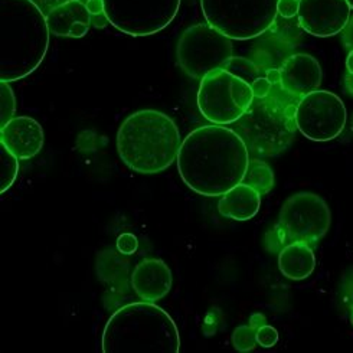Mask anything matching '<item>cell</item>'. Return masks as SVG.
I'll use <instances>...</instances> for the list:
<instances>
[{"mask_svg":"<svg viewBox=\"0 0 353 353\" xmlns=\"http://www.w3.org/2000/svg\"><path fill=\"white\" fill-rule=\"evenodd\" d=\"M74 2H77V0H74Z\"/></svg>","mask_w":353,"mask_h":353,"instance_id":"obj_35","label":"cell"},{"mask_svg":"<svg viewBox=\"0 0 353 353\" xmlns=\"http://www.w3.org/2000/svg\"><path fill=\"white\" fill-rule=\"evenodd\" d=\"M50 34L46 16L34 0H0V81H19L38 70Z\"/></svg>","mask_w":353,"mask_h":353,"instance_id":"obj_2","label":"cell"},{"mask_svg":"<svg viewBox=\"0 0 353 353\" xmlns=\"http://www.w3.org/2000/svg\"><path fill=\"white\" fill-rule=\"evenodd\" d=\"M347 113L339 95L326 90H316L300 99L296 124L300 133L312 141H330L346 125Z\"/></svg>","mask_w":353,"mask_h":353,"instance_id":"obj_10","label":"cell"},{"mask_svg":"<svg viewBox=\"0 0 353 353\" xmlns=\"http://www.w3.org/2000/svg\"><path fill=\"white\" fill-rule=\"evenodd\" d=\"M251 88H252L255 99L264 100V99L268 97V94L271 92L272 84L268 81L265 77H260V78H256L255 81L251 84Z\"/></svg>","mask_w":353,"mask_h":353,"instance_id":"obj_25","label":"cell"},{"mask_svg":"<svg viewBox=\"0 0 353 353\" xmlns=\"http://www.w3.org/2000/svg\"><path fill=\"white\" fill-rule=\"evenodd\" d=\"M332 225V212L326 201L313 192H297L283 203L279 221L265 238L268 251H280L292 243L317 247Z\"/></svg>","mask_w":353,"mask_h":353,"instance_id":"obj_5","label":"cell"},{"mask_svg":"<svg viewBox=\"0 0 353 353\" xmlns=\"http://www.w3.org/2000/svg\"><path fill=\"white\" fill-rule=\"evenodd\" d=\"M265 78L272 85H277L281 83V71L277 68H270L265 71Z\"/></svg>","mask_w":353,"mask_h":353,"instance_id":"obj_28","label":"cell"},{"mask_svg":"<svg viewBox=\"0 0 353 353\" xmlns=\"http://www.w3.org/2000/svg\"><path fill=\"white\" fill-rule=\"evenodd\" d=\"M232 39L210 23L189 26L179 38L176 58L181 68L195 79L223 68L232 58Z\"/></svg>","mask_w":353,"mask_h":353,"instance_id":"obj_8","label":"cell"},{"mask_svg":"<svg viewBox=\"0 0 353 353\" xmlns=\"http://www.w3.org/2000/svg\"><path fill=\"white\" fill-rule=\"evenodd\" d=\"M243 182L254 188L263 198L274 188V173H272V169L265 162H261V160H250L248 170Z\"/></svg>","mask_w":353,"mask_h":353,"instance_id":"obj_18","label":"cell"},{"mask_svg":"<svg viewBox=\"0 0 353 353\" xmlns=\"http://www.w3.org/2000/svg\"><path fill=\"white\" fill-rule=\"evenodd\" d=\"M206 23L231 39L260 37L279 14V0H201Z\"/></svg>","mask_w":353,"mask_h":353,"instance_id":"obj_6","label":"cell"},{"mask_svg":"<svg viewBox=\"0 0 353 353\" xmlns=\"http://www.w3.org/2000/svg\"><path fill=\"white\" fill-rule=\"evenodd\" d=\"M110 23L125 35L150 37L168 28L182 0H103Z\"/></svg>","mask_w":353,"mask_h":353,"instance_id":"obj_9","label":"cell"},{"mask_svg":"<svg viewBox=\"0 0 353 353\" xmlns=\"http://www.w3.org/2000/svg\"><path fill=\"white\" fill-rule=\"evenodd\" d=\"M314 248L309 244L297 243L287 244L279 251V268L281 274L293 281L309 279L316 268Z\"/></svg>","mask_w":353,"mask_h":353,"instance_id":"obj_17","label":"cell"},{"mask_svg":"<svg viewBox=\"0 0 353 353\" xmlns=\"http://www.w3.org/2000/svg\"><path fill=\"white\" fill-rule=\"evenodd\" d=\"M104 353H179L181 334L174 320L150 301L130 303L107 320Z\"/></svg>","mask_w":353,"mask_h":353,"instance_id":"obj_4","label":"cell"},{"mask_svg":"<svg viewBox=\"0 0 353 353\" xmlns=\"http://www.w3.org/2000/svg\"><path fill=\"white\" fill-rule=\"evenodd\" d=\"M300 0H279V13L285 19L294 18L299 13Z\"/></svg>","mask_w":353,"mask_h":353,"instance_id":"obj_26","label":"cell"},{"mask_svg":"<svg viewBox=\"0 0 353 353\" xmlns=\"http://www.w3.org/2000/svg\"><path fill=\"white\" fill-rule=\"evenodd\" d=\"M350 12L347 0H300L297 16L309 35L329 38L345 30Z\"/></svg>","mask_w":353,"mask_h":353,"instance_id":"obj_11","label":"cell"},{"mask_svg":"<svg viewBox=\"0 0 353 353\" xmlns=\"http://www.w3.org/2000/svg\"><path fill=\"white\" fill-rule=\"evenodd\" d=\"M139 248V239L133 234H121L117 238V250L124 254V255H132L137 251Z\"/></svg>","mask_w":353,"mask_h":353,"instance_id":"obj_24","label":"cell"},{"mask_svg":"<svg viewBox=\"0 0 353 353\" xmlns=\"http://www.w3.org/2000/svg\"><path fill=\"white\" fill-rule=\"evenodd\" d=\"M92 16L81 0H67L46 14V22L55 37L83 38L90 29Z\"/></svg>","mask_w":353,"mask_h":353,"instance_id":"obj_15","label":"cell"},{"mask_svg":"<svg viewBox=\"0 0 353 353\" xmlns=\"http://www.w3.org/2000/svg\"><path fill=\"white\" fill-rule=\"evenodd\" d=\"M345 84H346V88L353 94V74L352 72H346Z\"/></svg>","mask_w":353,"mask_h":353,"instance_id":"obj_30","label":"cell"},{"mask_svg":"<svg viewBox=\"0 0 353 353\" xmlns=\"http://www.w3.org/2000/svg\"><path fill=\"white\" fill-rule=\"evenodd\" d=\"M281 88L297 97L319 90L323 79V70L319 61L309 54H294L288 57L280 68Z\"/></svg>","mask_w":353,"mask_h":353,"instance_id":"obj_13","label":"cell"},{"mask_svg":"<svg viewBox=\"0 0 353 353\" xmlns=\"http://www.w3.org/2000/svg\"><path fill=\"white\" fill-rule=\"evenodd\" d=\"M176 163L182 181L195 194L222 196L243 183L250 165V149L232 128L203 125L183 139Z\"/></svg>","mask_w":353,"mask_h":353,"instance_id":"obj_1","label":"cell"},{"mask_svg":"<svg viewBox=\"0 0 353 353\" xmlns=\"http://www.w3.org/2000/svg\"><path fill=\"white\" fill-rule=\"evenodd\" d=\"M346 68H347V72L353 74V50H350V52L346 58Z\"/></svg>","mask_w":353,"mask_h":353,"instance_id":"obj_31","label":"cell"},{"mask_svg":"<svg viewBox=\"0 0 353 353\" xmlns=\"http://www.w3.org/2000/svg\"><path fill=\"white\" fill-rule=\"evenodd\" d=\"M347 3L350 6V9H353V0H347Z\"/></svg>","mask_w":353,"mask_h":353,"instance_id":"obj_32","label":"cell"},{"mask_svg":"<svg viewBox=\"0 0 353 353\" xmlns=\"http://www.w3.org/2000/svg\"><path fill=\"white\" fill-rule=\"evenodd\" d=\"M87 9L91 13V16L104 13V2L103 0H87Z\"/></svg>","mask_w":353,"mask_h":353,"instance_id":"obj_27","label":"cell"},{"mask_svg":"<svg viewBox=\"0 0 353 353\" xmlns=\"http://www.w3.org/2000/svg\"><path fill=\"white\" fill-rule=\"evenodd\" d=\"M267 323L265 316L255 313L250 319V325L238 326L232 333V345L238 352H250L256 346V330Z\"/></svg>","mask_w":353,"mask_h":353,"instance_id":"obj_19","label":"cell"},{"mask_svg":"<svg viewBox=\"0 0 353 353\" xmlns=\"http://www.w3.org/2000/svg\"><path fill=\"white\" fill-rule=\"evenodd\" d=\"M223 70H227L228 72L243 78L248 84H252L256 78L263 77L261 75L263 70L256 65L255 62L243 57H232L225 65H223Z\"/></svg>","mask_w":353,"mask_h":353,"instance_id":"obj_21","label":"cell"},{"mask_svg":"<svg viewBox=\"0 0 353 353\" xmlns=\"http://www.w3.org/2000/svg\"><path fill=\"white\" fill-rule=\"evenodd\" d=\"M350 323H352V326H353V310H352V314H350Z\"/></svg>","mask_w":353,"mask_h":353,"instance_id":"obj_33","label":"cell"},{"mask_svg":"<svg viewBox=\"0 0 353 353\" xmlns=\"http://www.w3.org/2000/svg\"><path fill=\"white\" fill-rule=\"evenodd\" d=\"M182 146L176 123L162 111L139 110L117 132V152L123 163L140 174H156L178 160Z\"/></svg>","mask_w":353,"mask_h":353,"instance_id":"obj_3","label":"cell"},{"mask_svg":"<svg viewBox=\"0 0 353 353\" xmlns=\"http://www.w3.org/2000/svg\"><path fill=\"white\" fill-rule=\"evenodd\" d=\"M350 127H352V132H353V116H352V123H350Z\"/></svg>","mask_w":353,"mask_h":353,"instance_id":"obj_34","label":"cell"},{"mask_svg":"<svg viewBox=\"0 0 353 353\" xmlns=\"http://www.w3.org/2000/svg\"><path fill=\"white\" fill-rule=\"evenodd\" d=\"M279 342V332L276 327L270 325H263L259 330H256V343L261 347H272Z\"/></svg>","mask_w":353,"mask_h":353,"instance_id":"obj_23","label":"cell"},{"mask_svg":"<svg viewBox=\"0 0 353 353\" xmlns=\"http://www.w3.org/2000/svg\"><path fill=\"white\" fill-rule=\"evenodd\" d=\"M261 195L247 183H239L218 202V212L228 219L250 221L260 211Z\"/></svg>","mask_w":353,"mask_h":353,"instance_id":"obj_16","label":"cell"},{"mask_svg":"<svg viewBox=\"0 0 353 353\" xmlns=\"http://www.w3.org/2000/svg\"><path fill=\"white\" fill-rule=\"evenodd\" d=\"M345 29H346V32H345V43L353 50V21H352V23H347Z\"/></svg>","mask_w":353,"mask_h":353,"instance_id":"obj_29","label":"cell"},{"mask_svg":"<svg viewBox=\"0 0 353 353\" xmlns=\"http://www.w3.org/2000/svg\"><path fill=\"white\" fill-rule=\"evenodd\" d=\"M172 284V270L160 259H143L132 272L133 292L143 301L156 303L165 299Z\"/></svg>","mask_w":353,"mask_h":353,"instance_id":"obj_14","label":"cell"},{"mask_svg":"<svg viewBox=\"0 0 353 353\" xmlns=\"http://www.w3.org/2000/svg\"><path fill=\"white\" fill-rule=\"evenodd\" d=\"M0 143H3L19 160H29L42 150L45 133L35 119L16 116L0 128Z\"/></svg>","mask_w":353,"mask_h":353,"instance_id":"obj_12","label":"cell"},{"mask_svg":"<svg viewBox=\"0 0 353 353\" xmlns=\"http://www.w3.org/2000/svg\"><path fill=\"white\" fill-rule=\"evenodd\" d=\"M254 99L251 84L223 68L214 70L201 79L198 107L212 124L227 125L241 120Z\"/></svg>","mask_w":353,"mask_h":353,"instance_id":"obj_7","label":"cell"},{"mask_svg":"<svg viewBox=\"0 0 353 353\" xmlns=\"http://www.w3.org/2000/svg\"><path fill=\"white\" fill-rule=\"evenodd\" d=\"M16 113L14 92L9 83L0 81V128L6 125Z\"/></svg>","mask_w":353,"mask_h":353,"instance_id":"obj_22","label":"cell"},{"mask_svg":"<svg viewBox=\"0 0 353 353\" xmlns=\"http://www.w3.org/2000/svg\"><path fill=\"white\" fill-rule=\"evenodd\" d=\"M19 173V159L0 143V194L8 192Z\"/></svg>","mask_w":353,"mask_h":353,"instance_id":"obj_20","label":"cell"}]
</instances>
